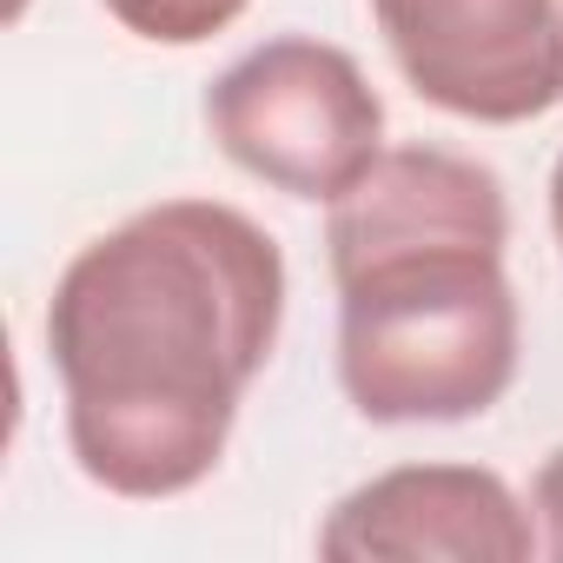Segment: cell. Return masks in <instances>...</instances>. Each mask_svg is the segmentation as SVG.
I'll return each mask as SVG.
<instances>
[{
	"instance_id": "6da1fadb",
	"label": "cell",
	"mask_w": 563,
	"mask_h": 563,
	"mask_svg": "<svg viewBox=\"0 0 563 563\" xmlns=\"http://www.w3.org/2000/svg\"><path fill=\"white\" fill-rule=\"evenodd\" d=\"M286 332V252L225 199H159L87 239L47 299L67 451L126 504L199 490Z\"/></svg>"
},
{
	"instance_id": "7a4b0ae2",
	"label": "cell",
	"mask_w": 563,
	"mask_h": 563,
	"mask_svg": "<svg viewBox=\"0 0 563 563\" xmlns=\"http://www.w3.org/2000/svg\"><path fill=\"white\" fill-rule=\"evenodd\" d=\"M504 179L451 146H385L325 206L339 385L365 424L484 418L523 358Z\"/></svg>"
},
{
	"instance_id": "3957f363",
	"label": "cell",
	"mask_w": 563,
	"mask_h": 563,
	"mask_svg": "<svg viewBox=\"0 0 563 563\" xmlns=\"http://www.w3.org/2000/svg\"><path fill=\"white\" fill-rule=\"evenodd\" d=\"M206 133L258 186L332 206L385 153V100L345 47L278 34L206 87Z\"/></svg>"
},
{
	"instance_id": "277c9868",
	"label": "cell",
	"mask_w": 563,
	"mask_h": 563,
	"mask_svg": "<svg viewBox=\"0 0 563 563\" xmlns=\"http://www.w3.org/2000/svg\"><path fill=\"white\" fill-rule=\"evenodd\" d=\"M405 87L471 126L563 107V0H372Z\"/></svg>"
},
{
	"instance_id": "5b68a950",
	"label": "cell",
	"mask_w": 563,
	"mask_h": 563,
	"mask_svg": "<svg viewBox=\"0 0 563 563\" xmlns=\"http://www.w3.org/2000/svg\"><path fill=\"white\" fill-rule=\"evenodd\" d=\"M332 563H530L543 556L530 504L490 464H391L352 484L325 523Z\"/></svg>"
},
{
	"instance_id": "8992f818",
	"label": "cell",
	"mask_w": 563,
	"mask_h": 563,
	"mask_svg": "<svg viewBox=\"0 0 563 563\" xmlns=\"http://www.w3.org/2000/svg\"><path fill=\"white\" fill-rule=\"evenodd\" d=\"M100 8L146 47H206L252 0H100Z\"/></svg>"
},
{
	"instance_id": "52a82bcc",
	"label": "cell",
	"mask_w": 563,
	"mask_h": 563,
	"mask_svg": "<svg viewBox=\"0 0 563 563\" xmlns=\"http://www.w3.org/2000/svg\"><path fill=\"white\" fill-rule=\"evenodd\" d=\"M530 517H537V543L550 563H563V444L537 464L530 477Z\"/></svg>"
},
{
	"instance_id": "ba28073f",
	"label": "cell",
	"mask_w": 563,
	"mask_h": 563,
	"mask_svg": "<svg viewBox=\"0 0 563 563\" xmlns=\"http://www.w3.org/2000/svg\"><path fill=\"white\" fill-rule=\"evenodd\" d=\"M550 232H556V245H563V153H556V166H550Z\"/></svg>"
}]
</instances>
